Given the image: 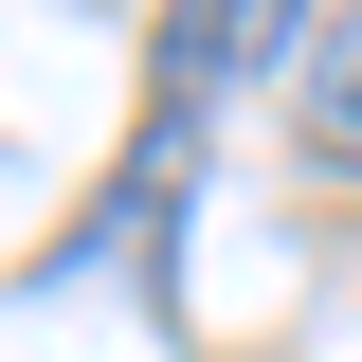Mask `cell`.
Returning a JSON list of instances; mask_svg holds the SVG:
<instances>
[{
	"label": "cell",
	"instance_id": "obj_2",
	"mask_svg": "<svg viewBox=\"0 0 362 362\" xmlns=\"http://www.w3.org/2000/svg\"><path fill=\"white\" fill-rule=\"evenodd\" d=\"M290 109H308V145H326V163H362V18H326V37L290 54Z\"/></svg>",
	"mask_w": 362,
	"mask_h": 362
},
{
	"label": "cell",
	"instance_id": "obj_1",
	"mask_svg": "<svg viewBox=\"0 0 362 362\" xmlns=\"http://www.w3.org/2000/svg\"><path fill=\"white\" fill-rule=\"evenodd\" d=\"M254 54H290V18H254V0H199V18H163V90H218V73H254Z\"/></svg>",
	"mask_w": 362,
	"mask_h": 362
}]
</instances>
